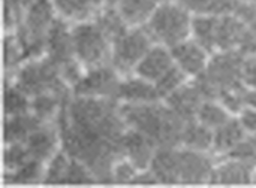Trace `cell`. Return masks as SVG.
I'll return each mask as SVG.
<instances>
[{
	"mask_svg": "<svg viewBox=\"0 0 256 188\" xmlns=\"http://www.w3.org/2000/svg\"><path fill=\"white\" fill-rule=\"evenodd\" d=\"M120 112L129 129L148 136L158 148L182 145V132L186 121L166 103H123Z\"/></svg>",
	"mask_w": 256,
	"mask_h": 188,
	"instance_id": "cell-1",
	"label": "cell"
},
{
	"mask_svg": "<svg viewBox=\"0 0 256 188\" xmlns=\"http://www.w3.org/2000/svg\"><path fill=\"white\" fill-rule=\"evenodd\" d=\"M246 54L242 51H216L213 52L207 69L198 78L207 99H216L228 91L246 90L243 84V60Z\"/></svg>",
	"mask_w": 256,
	"mask_h": 188,
	"instance_id": "cell-2",
	"label": "cell"
},
{
	"mask_svg": "<svg viewBox=\"0 0 256 188\" xmlns=\"http://www.w3.org/2000/svg\"><path fill=\"white\" fill-rule=\"evenodd\" d=\"M10 81L30 99L45 93L72 97V88L62 78L60 67L46 55L24 61Z\"/></svg>",
	"mask_w": 256,
	"mask_h": 188,
	"instance_id": "cell-3",
	"label": "cell"
},
{
	"mask_svg": "<svg viewBox=\"0 0 256 188\" xmlns=\"http://www.w3.org/2000/svg\"><path fill=\"white\" fill-rule=\"evenodd\" d=\"M192 16L194 15L177 0H164L146 27L156 43L171 48L192 36Z\"/></svg>",
	"mask_w": 256,
	"mask_h": 188,
	"instance_id": "cell-4",
	"label": "cell"
},
{
	"mask_svg": "<svg viewBox=\"0 0 256 188\" xmlns=\"http://www.w3.org/2000/svg\"><path fill=\"white\" fill-rule=\"evenodd\" d=\"M74 49L76 60L86 67H98L111 61L112 42L94 21H81L72 27Z\"/></svg>",
	"mask_w": 256,
	"mask_h": 188,
	"instance_id": "cell-5",
	"label": "cell"
},
{
	"mask_svg": "<svg viewBox=\"0 0 256 188\" xmlns=\"http://www.w3.org/2000/svg\"><path fill=\"white\" fill-rule=\"evenodd\" d=\"M154 43L156 40L146 25L130 27L112 40L110 63L120 75H128L135 70Z\"/></svg>",
	"mask_w": 256,
	"mask_h": 188,
	"instance_id": "cell-6",
	"label": "cell"
},
{
	"mask_svg": "<svg viewBox=\"0 0 256 188\" xmlns=\"http://www.w3.org/2000/svg\"><path fill=\"white\" fill-rule=\"evenodd\" d=\"M120 82L122 75L111 64H104L87 69L80 82L72 88V94L82 97L116 99Z\"/></svg>",
	"mask_w": 256,
	"mask_h": 188,
	"instance_id": "cell-7",
	"label": "cell"
},
{
	"mask_svg": "<svg viewBox=\"0 0 256 188\" xmlns=\"http://www.w3.org/2000/svg\"><path fill=\"white\" fill-rule=\"evenodd\" d=\"M58 67L75 60L72 25L63 16H57L46 34V54Z\"/></svg>",
	"mask_w": 256,
	"mask_h": 188,
	"instance_id": "cell-8",
	"label": "cell"
},
{
	"mask_svg": "<svg viewBox=\"0 0 256 188\" xmlns=\"http://www.w3.org/2000/svg\"><path fill=\"white\" fill-rule=\"evenodd\" d=\"M176 64L190 78H198L207 69L210 61L208 51L195 39H186L170 48Z\"/></svg>",
	"mask_w": 256,
	"mask_h": 188,
	"instance_id": "cell-9",
	"label": "cell"
},
{
	"mask_svg": "<svg viewBox=\"0 0 256 188\" xmlns=\"http://www.w3.org/2000/svg\"><path fill=\"white\" fill-rule=\"evenodd\" d=\"M207 99L204 90L196 79L184 82L180 88L165 97V103L184 121L196 118V112L201 103Z\"/></svg>",
	"mask_w": 256,
	"mask_h": 188,
	"instance_id": "cell-10",
	"label": "cell"
},
{
	"mask_svg": "<svg viewBox=\"0 0 256 188\" xmlns=\"http://www.w3.org/2000/svg\"><path fill=\"white\" fill-rule=\"evenodd\" d=\"M213 162L204 153L195 150H180V183L183 184H202L212 183Z\"/></svg>",
	"mask_w": 256,
	"mask_h": 188,
	"instance_id": "cell-11",
	"label": "cell"
},
{
	"mask_svg": "<svg viewBox=\"0 0 256 188\" xmlns=\"http://www.w3.org/2000/svg\"><path fill=\"white\" fill-rule=\"evenodd\" d=\"M122 150L126 159H129L140 171H144L150 168L158 145L148 136L128 127L122 138Z\"/></svg>",
	"mask_w": 256,
	"mask_h": 188,
	"instance_id": "cell-12",
	"label": "cell"
},
{
	"mask_svg": "<svg viewBox=\"0 0 256 188\" xmlns=\"http://www.w3.org/2000/svg\"><path fill=\"white\" fill-rule=\"evenodd\" d=\"M176 64L171 49H168V46L160 45V43H154L148 52L142 57V60L138 63V66L135 67V73L150 82H156L159 81L172 66Z\"/></svg>",
	"mask_w": 256,
	"mask_h": 188,
	"instance_id": "cell-13",
	"label": "cell"
},
{
	"mask_svg": "<svg viewBox=\"0 0 256 188\" xmlns=\"http://www.w3.org/2000/svg\"><path fill=\"white\" fill-rule=\"evenodd\" d=\"M24 144H26L32 159L46 163L57 153L58 144H62L60 130H58V127H52L51 124L45 123L40 127H38L26 139Z\"/></svg>",
	"mask_w": 256,
	"mask_h": 188,
	"instance_id": "cell-14",
	"label": "cell"
},
{
	"mask_svg": "<svg viewBox=\"0 0 256 188\" xmlns=\"http://www.w3.org/2000/svg\"><path fill=\"white\" fill-rule=\"evenodd\" d=\"M159 183H180V150L177 147H159L148 168Z\"/></svg>",
	"mask_w": 256,
	"mask_h": 188,
	"instance_id": "cell-15",
	"label": "cell"
},
{
	"mask_svg": "<svg viewBox=\"0 0 256 188\" xmlns=\"http://www.w3.org/2000/svg\"><path fill=\"white\" fill-rule=\"evenodd\" d=\"M116 99L124 103H148L159 102L162 97L153 82L136 75L135 78L122 79Z\"/></svg>",
	"mask_w": 256,
	"mask_h": 188,
	"instance_id": "cell-16",
	"label": "cell"
},
{
	"mask_svg": "<svg viewBox=\"0 0 256 188\" xmlns=\"http://www.w3.org/2000/svg\"><path fill=\"white\" fill-rule=\"evenodd\" d=\"M213 184H252L254 183V165L231 159L218 165L213 171L212 177Z\"/></svg>",
	"mask_w": 256,
	"mask_h": 188,
	"instance_id": "cell-17",
	"label": "cell"
},
{
	"mask_svg": "<svg viewBox=\"0 0 256 188\" xmlns=\"http://www.w3.org/2000/svg\"><path fill=\"white\" fill-rule=\"evenodd\" d=\"M52 3L60 16L75 22L94 19L105 6V0H52Z\"/></svg>",
	"mask_w": 256,
	"mask_h": 188,
	"instance_id": "cell-18",
	"label": "cell"
},
{
	"mask_svg": "<svg viewBox=\"0 0 256 188\" xmlns=\"http://www.w3.org/2000/svg\"><path fill=\"white\" fill-rule=\"evenodd\" d=\"M164 0H120L117 9L129 27H141L148 22Z\"/></svg>",
	"mask_w": 256,
	"mask_h": 188,
	"instance_id": "cell-19",
	"label": "cell"
},
{
	"mask_svg": "<svg viewBox=\"0 0 256 188\" xmlns=\"http://www.w3.org/2000/svg\"><path fill=\"white\" fill-rule=\"evenodd\" d=\"M214 142V130L204 126L196 118L188 120L183 126L182 132V145L189 150L207 153L213 150Z\"/></svg>",
	"mask_w": 256,
	"mask_h": 188,
	"instance_id": "cell-20",
	"label": "cell"
},
{
	"mask_svg": "<svg viewBox=\"0 0 256 188\" xmlns=\"http://www.w3.org/2000/svg\"><path fill=\"white\" fill-rule=\"evenodd\" d=\"M42 124L33 112L6 117L4 121V144H16V142H26V139Z\"/></svg>",
	"mask_w": 256,
	"mask_h": 188,
	"instance_id": "cell-21",
	"label": "cell"
},
{
	"mask_svg": "<svg viewBox=\"0 0 256 188\" xmlns=\"http://www.w3.org/2000/svg\"><path fill=\"white\" fill-rule=\"evenodd\" d=\"M246 138L248 130L242 124L240 118H231L228 123L214 130L213 151L218 154H228Z\"/></svg>",
	"mask_w": 256,
	"mask_h": 188,
	"instance_id": "cell-22",
	"label": "cell"
},
{
	"mask_svg": "<svg viewBox=\"0 0 256 188\" xmlns=\"http://www.w3.org/2000/svg\"><path fill=\"white\" fill-rule=\"evenodd\" d=\"M220 15H194L192 16V37L202 45L210 54L216 51L218 24Z\"/></svg>",
	"mask_w": 256,
	"mask_h": 188,
	"instance_id": "cell-23",
	"label": "cell"
},
{
	"mask_svg": "<svg viewBox=\"0 0 256 188\" xmlns=\"http://www.w3.org/2000/svg\"><path fill=\"white\" fill-rule=\"evenodd\" d=\"M69 99H64L54 93H45V94L34 96V97H32L30 112H33L40 121L50 123L54 117L58 115L60 109Z\"/></svg>",
	"mask_w": 256,
	"mask_h": 188,
	"instance_id": "cell-24",
	"label": "cell"
},
{
	"mask_svg": "<svg viewBox=\"0 0 256 188\" xmlns=\"http://www.w3.org/2000/svg\"><path fill=\"white\" fill-rule=\"evenodd\" d=\"M231 118L232 117H231L230 109H226L216 99H206L196 112V120L213 130L219 129L220 126L228 123Z\"/></svg>",
	"mask_w": 256,
	"mask_h": 188,
	"instance_id": "cell-25",
	"label": "cell"
},
{
	"mask_svg": "<svg viewBox=\"0 0 256 188\" xmlns=\"http://www.w3.org/2000/svg\"><path fill=\"white\" fill-rule=\"evenodd\" d=\"M192 15H225L234 10L232 0H177Z\"/></svg>",
	"mask_w": 256,
	"mask_h": 188,
	"instance_id": "cell-26",
	"label": "cell"
},
{
	"mask_svg": "<svg viewBox=\"0 0 256 188\" xmlns=\"http://www.w3.org/2000/svg\"><path fill=\"white\" fill-rule=\"evenodd\" d=\"M45 163L36 159H30L22 166L12 172H4V180L15 184H30L44 181L45 177Z\"/></svg>",
	"mask_w": 256,
	"mask_h": 188,
	"instance_id": "cell-27",
	"label": "cell"
},
{
	"mask_svg": "<svg viewBox=\"0 0 256 188\" xmlns=\"http://www.w3.org/2000/svg\"><path fill=\"white\" fill-rule=\"evenodd\" d=\"M30 105H32V99L22 90H20L12 81L9 84L6 79V85H4V114H6V117L27 114V112H30Z\"/></svg>",
	"mask_w": 256,
	"mask_h": 188,
	"instance_id": "cell-28",
	"label": "cell"
},
{
	"mask_svg": "<svg viewBox=\"0 0 256 188\" xmlns=\"http://www.w3.org/2000/svg\"><path fill=\"white\" fill-rule=\"evenodd\" d=\"M94 21L102 27V30L108 34V37L111 39V42L118 37L120 34H123L126 30H129L130 27L126 24V21L122 18L120 12L117 7H104L96 16Z\"/></svg>",
	"mask_w": 256,
	"mask_h": 188,
	"instance_id": "cell-29",
	"label": "cell"
},
{
	"mask_svg": "<svg viewBox=\"0 0 256 188\" xmlns=\"http://www.w3.org/2000/svg\"><path fill=\"white\" fill-rule=\"evenodd\" d=\"M3 60H4V69L6 75L9 72H16L21 64L24 63L22 48L15 33H9L3 39Z\"/></svg>",
	"mask_w": 256,
	"mask_h": 188,
	"instance_id": "cell-30",
	"label": "cell"
},
{
	"mask_svg": "<svg viewBox=\"0 0 256 188\" xmlns=\"http://www.w3.org/2000/svg\"><path fill=\"white\" fill-rule=\"evenodd\" d=\"M70 163V156L62 148V151H57L50 160L48 166L45 169V177L44 183L48 184H63L68 168Z\"/></svg>",
	"mask_w": 256,
	"mask_h": 188,
	"instance_id": "cell-31",
	"label": "cell"
},
{
	"mask_svg": "<svg viewBox=\"0 0 256 188\" xmlns=\"http://www.w3.org/2000/svg\"><path fill=\"white\" fill-rule=\"evenodd\" d=\"M34 0H3V24L6 31H15Z\"/></svg>",
	"mask_w": 256,
	"mask_h": 188,
	"instance_id": "cell-32",
	"label": "cell"
},
{
	"mask_svg": "<svg viewBox=\"0 0 256 188\" xmlns=\"http://www.w3.org/2000/svg\"><path fill=\"white\" fill-rule=\"evenodd\" d=\"M184 82H188V75L177 64H174L159 81L154 82V85L158 88L159 96L165 99L166 96L174 93L177 88H180Z\"/></svg>",
	"mask_w": 256,
	"mask_h": 188,
	"instance_id": "cell-33",
	"label": "cell"
},
{
	"mask_svg": "<svg viewBox=\"0 0 256 188\" xmlns=\"http://www.w3.org/2000/svg\"><path fill=\"white\" fill-rule=\"evenodd\" d=\"M32 159L27 147L24 142H16V144H8L4 148V169L6 172H12L22 166L26 162Z\"/></svg>",
	"mask_w": 256,
	"mask_h": 188,
	"instance_id": "cell-34",
	"label": "cell"
},
{
	"mask_svg": "<svg viewBox=\"0 0 256 188\" xmlns=\"http://www.w3.org/2000/svg\"><path fill=\"white\" fill-rule=\"evenodd\" d=\"M93 183H96V178L93 177L92 171L82 162L70 157V163L63 184H93Z\"/></svg>",
	"mask_w": 256,
	"mask_h": 188,
	"instance_id": "cell-35",
	"label": "cell"
},
{
	"mask_svg": "<svg viewBox=\"0 0 256 188\" xmlns=\"http://www.w3.org/2000/svg\"><path fill=\"white\" fill-rule=\"evenodd\" d=\"M140 172V169L126 157H122L120 160L116 162L114 168H112V180L114 183H132V180L136 177V174Z\"/></svg>",
	"mask_w": 256,
	"mask_h": 188,
	"instance_id": "cell-36",
	"label": "cell"
},
{
	"mask_svg": "<svg viewBox=\"0 0 256 188\" xmlns=\"http://www.w3.org/2000/svg\"><path fill=\"white\" fill-rule=\"evenodd\" d=\"M243 84L246 88H256V52L248 54L243 60Z\"/></svg>",
	"mask_w": 256,
	"mask_h": 188,
	"instance_id": "cell-37",
	"label": "cell"
},
{
	"mask_svg": "<svg viewBox=\"0 0 256 188\" xmlns=\"http://www.w3.org/2000/svg\"><path fill=\"white\" fill-rule=\"evenodd\" d=\"M244 102H246V106L256 109V88H250V90L248 88V90H246Z\"/></svg>",
	"mask_w": 256,
	"mask_h": 188,
	"instance_id": "cell-38",
	"label": "cell"
},
{
	"mask_svg": "<svg viewBox=\"0 0 256 188\" xmlns=\"http://www.w3.org/2000/svg\"><path fill=\"white\" fill-rule=\"evenodd\" d=\"M120 0H105V6L106 7H117Z\"/></svg>",
	"mask_w": 256,
	"mask_h": 188,
	"instance_id": "cell-39",
	"label": "cell"
},
{
	"mask_svg": "<svg viewBox=\"0 0 256 188\" xmlns=\"http://www.w3.org/2000/svg\"><path fill=\"white\" fill-rule=\"evenodd\" d=\"M249 141H250V144H252V147L255 148L256 151V132H254V133H249Z\"/></svg>",
	"mask_w": 256,
	"mask_h": 188,
	"instance_id": "cell-40",
	"label": "cell"
},
{
	"mask_svg": "<svg viewBox=\"0 0 256 188\" xmlns=\"http://www.w3.org/2000/svg\"><path fill=\"white\" fill-rule=\"evenodd\" d=\"M232 1L237 4V3H242V1H252V0H232Z\"/></svg>",
	"mask_w": 256,
	"mask_h": 188,
	"instance_id": "cell-41",
	"label": "cell"
},
{
	"mask_svg": "<svg viewBox=\"0 0 256 188\" xmlns=\"http://www.w3.org/2000/svg\"><path fill=\"white\" fill-rule=\"evenodd\" d=\"M252 1H254V3H255V4H256V0H252Z\"/></svg>",
	"mask_w": 256,
	"mask_h": 188,
	"instance_id": "cell-42",
	"label": "cell"
}]
</instances>
